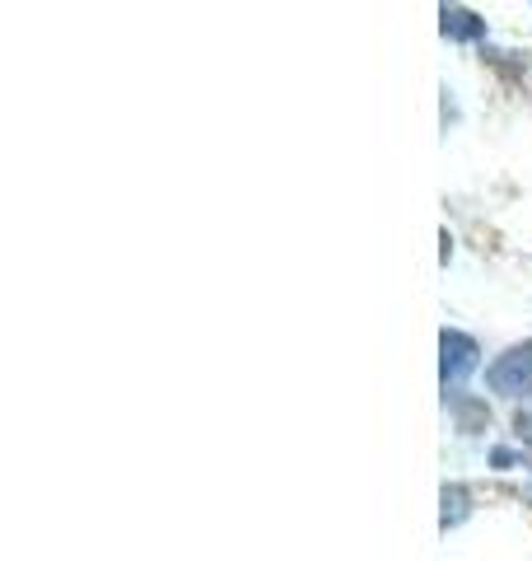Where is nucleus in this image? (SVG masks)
I'll use <instances>...</instances> for the list:
<instances>
[{
	"label": "nucleus",
	"instance_id": "f257e3e1",
	"mask_svg": "<svg viewBox=\"0 0 532 561\" xmlns=\"http://www.w3.org/2000/svg\"><path fill=\"white\" fill-rule=\"evenodd\" d=\"M476 365H482V346H476L467 332L443 328L439 332V379H443V393L463 389V383L476 375Z\"/></svg>",
	"mask_w": 532,
	"mask_h": 561
},
{
	"label": "nucleus",
	"instance_id": "f03ea898",
	"mask_svg": "<svg viewBox=\"0 0 532 561\" xmlns=\"http://www.w3.org/2000/svg\"><path fill=\"white\" fill-rule=\"evenodd\" d=\"M486 383L500 398H532V342H513L505 356H495Z\"/></svg>",
	"mask_w": 532,
	"mask_h": 561
},
{
	"label": "nucleus",
	"instance_id": "7ed1b4c3",
	"mask_svg": "<svg viewBox=\"0 0 532 561\" xmlns=\"http://www.w3.org/2000/svg\"><path fill=\"white\" fill-rule=\"evenodd\" d=\"M439 33L449 43H486V20L463 10V5H443L439 10Z\"/></svg>",
	"mask_w": 532,
	"mask_h": 561
},
{
	"label": "nucleus",
	"instance_id": "20e7f679",
	"mask_svg": "<svg viewBox=\"0 0 532 561\" xmlns=\"http://www.w3.org/2000/svg\"><path fill=\"white\" fill-rule=\"evenodd\" d=\"M443 511H439V529L449 534V529H458V524H463L467 515H472V491L463 486V482H449L443 486Z\"/></svg>",
	"mask_w": 532,
	"mask_h": 561
},
{
	"label": "nucleus",
	"instance_id": "39448f33",
	"mask_svg": "<svg viewBox=\"0 0 532 561\" xmlns=\"http://www.w3.org/2000/svg\"><path fill=\"white\" fill-rule=\"evenodd\" d=\"M513 431H519V440H532V408L513 416Z\"/></svg>",
	"mask_w": 532,
	"mask_h": 561
},
{
	"label": "nucleus",
	"instance_id": "423d86ee",
	"mask_svg": "<svg viewBox=\"0 0 532 561\" xmlns=\"http://www.w3.org/2000/svg\"><path fill=\"white\" fill-rule=\"evenodd\" d=\"M528 468H532V454H528Z\"/></svg>",
	"mask_w": 532,
	"mask_h": 561
}]
</instances>
